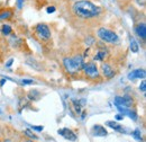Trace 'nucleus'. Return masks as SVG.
<instances>
[{
  "mask_svg": "<svg viewBox=\"0 0 146 142\" xmlns=\"http://www.w3.org/2000/svg\"><path fill=\"white\" fill-rule=\"evenodd\" d=\"M2 142H11V140H9V139H7V140H3Z\"/></svg>",
  "mask_w": 146,
  "mask_h": 142,
  "instance_id": "nucleus-27",
  "label": "nucleus"
},
{
  "mask_svg": "<svg viewBox=\"0 0 146 142\" xmlns=\"http://www.w3.org/2000/svg\"><path fill=\"white\" fill-rule=\"evenodd\" d=\"M107 124L109 125L110 127H112L113 130H116V131H119V132H125V130L123 129V126L119 124H117L116 122H108Z\"/></svg>",
  "mask_w": 146,
  "mask_h": 142,
  "instance_id": "nucleus-14",
  "label": "nucleus"
},
{
  "mask_svg": "<svg viewBox=\"0 0 146 142\" xmlns=\"http://www.w3.org/2000/svg\"><path fill=\"white\" fill-rule=\"evenodd\" d=\"M21 82H23V85H32V84H34L33 80H27V79H24Z\"/></svg>",
  "mask_w": 146,
  "mask_h": 142,
  "instance_id": "nucleus-19",
  "label": "nucleus"
},
{
  "mask_svg": "<svg viewBox=\"0 0 146 142\" xmlns=\"http://www.w3.org/2000/svg\"><path fill=\"white\" fill-rule=\"evenodd\" d=\"M23 0H17V7H18L19 9H21L23 8Z\"/></svg>",
  "mask_w": 146,
  "mask_h": 142,
  "instance_id": "nucleus-22",
  "label": "nucleus"
},
{
  "mask_svg": "<svg viewBox=\"0 0 146 142\" xmlns=\"http://www.w3.org/2000/svg\"><path fill=\"white\" fill-rule=\"evenodd\" d=\"M35 29H36L37 35L39 36L42 40L47 41V40L51 38V31H50V27L46 24H38L35 27Z\"/></svg>",
  "mask_w": 146,
  "mask_h": 142,
  "instance_id": "nucleus-4",
  "label": "nucleus"
},
{
  "mask_svg": "<svg viewBox=\"0 0 146 142\" xmlns=\"http://www.w3.org/2000/svg\"><path fill=\"white\" fill-rule=\"evenodd\" d=\"M25 134H26L28 138H31V139H37L36 135H35L34 133H32L29 130H26V131H25Z\"/></svg>",
  "mask_w": 146,
  "mask_h": 142,
  "instance_id": "nucleus-17",
  "label": "nucleus"
},
{
  "mask_svg": "<svg viewBox=\"0 0 146 142\" xmlns=\"http://www.w3.org/2000/svg\"><path fill=\"white\" fill-rule=\"evenodd\" d=\"M135 32H136V34L139 36L142 40H145L146 38V25L144 23L138 24V25L136 26V28H135Z\"/></svg>",
  "mask_w": 146,
  "mask_h": 142,
  "instance_id": "nucleus-11",
  "label": "nucleus"
},
{
  "mask_svg": "<svg viewBox=\"0 0 146 142\" xmlns=\"http://www.w3.org/2000/svg\"><path fill=\"white\" fill-rule=\"evenodd\" d=\"M33 129L38 130V131H42V130H43V126H33Z\"/></svg>",
  "mask_w": 146,
  "mask_h": 142,
  "instance_id": "nucleus-25",
  "label": "nucleus"
},
{
  "mask_svg": "<svg viewBox=\"0 0 146 142\" xmlns=\"http://www.w3.org/2000/svg\"><path fill=\"white\" fill-rule=\"evenodd\" d=\"M57 133H58L60 135H62L64 139H66V140H70V141H75V140H76L75 133H74L73 131H71V130H69L68 127H64V129L58 130Z\"/></svg>",
  "mask_w": 146,
  "mask_h": 142,
  "instance_id": "nucleus-7",
  "label": "nucleus"
},
{
  "mask_svg": "<svg viewBox=\"0 0 146 142\" xmlns=\"http://www.w3.org/2000/svg\"><path fill=\"white\" fill-rule=\"evenodd\" d=\"M130 50H131V52H134V53H137L138 50H139L138 44H137V42L135 41V38H130Z\"/></svg>",
  "mask_w": 146,
  "mask_h": 142,
  "instance_id": "nucleus-13",
  "label": "nucleus"
},
{
  "mask_svg": "<svg viewBox=\"0 0 146 142\" xmlns=\"http://www.w3.org/2000/svg\"><path fill=\"white\" fill-rule=\"evenodd\" d=\"M115 104L117 106H121V107H130L133 105V99L131 97L129 96H117L115 98Z\"/></svg>",
  "mask_w": 146,
  "mask_h": 142,
  "instance_id": "nucleus-6",
  "label": "nucleus"
},
{
  "mask_svg": "<svg viewBox=\"0 0 146 142\" xmlns=\"http://www.w3.org/2000/svg\"><path fill=\"white\" fill-rule=\"evenodd\" d=\"M92 134L94 137H106L107 135V131L101 125H94L92 127Z\"/></svg>",
  "mask_w": 146,
  "mask_h": 142,
  "instance_id": "nucleus-10",
  "label": "nucleus"
},
{
  "mask_svg": "<svg viewBox=\"0 0 146 142\" xmlns=\"http://www.w3.org/2000/svg\"><path fill=\"white\" fill-rule=\"evenodd\" d=\"M146 76L145 70L144 69H136V70H133L129 74H128V79L130 80H134V79H144Z\"/></svg>",
  "mask_w": 146,
  "mask_h": 142,
  "instance_id": "nucleus-8",
  "label": "nucleus"
},
{
  "mask_svg": "<svg viewBox=\"0 0 146 142\" xmlns=\"http://www.w3.org/2000/svg\"><path fill=\"white\" fill-rule=\"evenodd\" d=\"M0 114H1V109H0Z\"/></svg>",
  "mask_w": 146,
  "mask_h": 142,
  "instance_id": "nucleus-29",
  "label": "nucleus"
},
{
  "mask_svg": "<svg viewBox=\"0 0 146 142\" xmlns=\"http://www.w3.org/2000/svg\"><path fill=\"white\" fill-rule=\"evenodd\" d=\"M24 142H33V141H31V140H27V141H24Z\"/></svg>",
  "mask_w": 146,
  "mask_h": 142,
  "instance_id": "nucleus-28",
  "label": "nucleus"
},
{
  "mask_svg": "<svg viewBox=\"0 0 146 142\" xmlns=\"http://www.w3.org/2000/svg\"><path fill=\"white\" fill-rule=\"evenodd\" d=\"M11 27L9 26V25H3L2 26V28H1V32H2V34L3 35H9L10 33H11Z\"/></svg>",
  "mask_w": 146,
  "mask_h": 142,
  "instance_id": "nucleus-16",
  "label": "nucleus"
},
{
  "mask_svg": "<svg viewBox=\"0 0 146 142\" xmlns=\"http://www.w3.org/2000/svg\"><path fill=\"white\" fill-rule=\"evenodd\" d=\"M46 11H47L48 14H53V13L55 11V7H53V6H52V7H47Z\"/></svg>",
  "mask_w": 146,
  "mask_h": 142,
  "instance_id": "nucleus-20",
  "label": "nucleus"
},
{
  "mask_svg": "<svg viewBox=\"0 0 146 142\" xmlns=\"http://www.w3.org/2000/svg\"><path fill=\"white\" fill-rule=\"evenodd\" d=\"M63 64L65 70L71 74L78 73L81 69H83L84 66V60L82 55H75L73 58H65L63 60Z\"/></svg>",
  "mask_w": 146,
  "mask_h": 142,
  "instance_id": "nucleus-2",
  "label": "nucleus"
},
{
  "mask_svg": "<svg viewBox=\"0 0 146 142\" xmlns=\"http://www.w3.org/2000/svg\"><path fill=\"white\" fill-rule=\"evenodd\" d=\"M97 34H98V37L104 42H107V43H116V42H118V35L115 32L108 29V28L101 27V28L98 29Z\"/></svg>",
  "mask_w": 146,
  "mask_h": 142,
  "instance_id": "nucleus-3",
  "label": "nucleus"
},
{
  "mask_svg": "<svg viewBox=\"0 0 146 142\" xmlns=\"http://www.w3.org/2000/svg\"><path fill=\"white\" fill-rule=\"evenodd\" d=\"M73 13L75 16L83 19L97 17L101 13V8L89 0H80L73 5Z\"/></svg>",
  "mask_w": 146,
  "mask_h": 142,
  "instance_id": "nucleus-1",
  "label": "nucleus"
},
{
  "mask_svg": "<svg viewBox=\"0 0 146 142\" xmlns=\"http://www.w3.org/2000/svg\"><path fill=\"white\" fill-rule=\"evenodd\" d=\"M101 69H102V74H104L107 79H111V78L115 77V71L110 67V64L104 63V64L101 66Z\"/></svg>",
  "mask_w": 146,
  "mask_h": 142,
  "instance_id": "nucleus-9",
  "label": "nucleus"
},
{
  "mask_svg": "<svg viewBox=\"0 0 146 142\" xmlns=\"http://www.w3.org/2000/svg\"><path fill=\"white\" fill-rule=\"evenodd\" d=\"M13 61H14L13 59H11V60H9V61L7 62V64H6V66H7V67H10V66H11V63H13Z\"/></svg>",
  "mask_w": 146,
  "mask_h": 142,
  "instance_id": "nucleus-26",
  "label": "nucleus"
},
{
  "mask_svg": "<svg viewBox=\"0 0 146 142\" xmlns=\"http://www.w3.org/2000/svg\"><path fill=\"white\" fill-rule=\"evenodd\" d=\"M83 70L84 73L90 77V78H98L99 77V72H98V68L93 62H89V63H84L83 66Z\"/></svg>",
  "mask_w": 146,
  "mask_h": 142,
  "instance_id": "nucleus-5",
  "label": "nucleus"
},
{
  "mask_svg": "<svg viewBox=\"0 0 146 142\" xmlns=\"http://www.w3.org/2000/svg\"><path fill=\"white\" fill-rule=\"evenodd\" d=\"M124 119V115L123 114H118V115H116V120H118V121H121Z\"/></svg>",
  "mask_w": 146,
  "mask_h": 142,
  "instance_id": "nucleus-24",
  "label": "nucleus"
},
{
  "mask_svg": "<svg viewBox=\"0 0 146 142\" xmlns=\"http://www.w3.org/2000/svg\"><path fill=\"white\" fill-rule=\"evenodd\" d=\"M10 16H11V13H10L9 10H3V11H0V20L8 19Z\"/></svg>",
  "mask_w": 146,
  "mask_h": 142,
  "instance_id": "nucleus-15",
  "label": "nucleus"
},
{
  "mask_svg": "<svg viewBox=\"0 0 146 142\" xmlns=\"http://www.w3.org/2000/svg\"><path fill=\"white\" fill-rule=\"evenodd\" d=\"M107 56V51H105V50H99L96 55H94V60H97V61H102V60H105V58Z\"/></svg>",
  "mask_w": 146,
  "mask_h": 142,
  "instance_id": "nucleus-12",
  "label": "nucleus"
},
{
  "mask_svg": "<svg viewBox=\"0 0 146 142\" xmlns=\"http://www.w3.org/2000/svg\"><path fill=\"white\" fill-rule=\"evenodd\" d=\"M136 1H137V3L141 5V6H145V3H146V0H136Z\"/></svg>",
  "mask_w": 146,
  "mask_h": 142,
  "instance_id": "nucleus-23",
  "label": "nucleus"
},
{
  "mask_svg": "<svg viewBox=\"0 0 146 142\" xmlns=\"http://www.w3.org/2000/svg\"><path fill=\"white\" fill-rule=\"evenodd\" d=\"M139 90H141L142 92H145V91H146V81H144V80H143V81L141 82V86H139Z\"/></svg>",
  "mask_w": 146,
  "mask_h": 142,
  "instance_id": "nucleus-18",
  "label": "nucleus"
},
{
  "mask_svg": "<svg viewBox=\"0 0 146 142\" xmlns=\"http://www.w3.org/2000/svg\"><path fill=\"white\" fill-rule=\"evenodd\" d=\"M134 134L136 135V137H135L136 139H138V140H142V138H141V133H139V131H138V130H136V131L134 132Z\"/></svg>",
  "mask_w": 146,
  "mask_h": 142,
  "instance_id": "nucleus-21",
  "label": "nucleus"
}]
</instances>
